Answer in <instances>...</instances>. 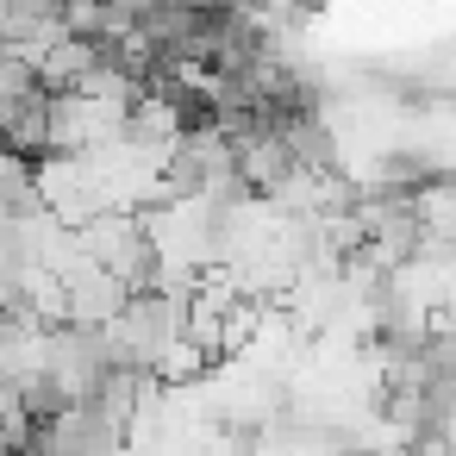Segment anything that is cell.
Instances as JSON below:
<instances>
[{"instance_id": "obj_1", "label": "cell", "mask_w": 456, "mask_h": 456, "mask_svg": "<svg viewBox=\"0 0 456 456\" xmlns=\"http://www.w3.org/2000/svg\"><path fill=\"white\" fill-rule=\"evenodd\" d=\"M294 175H300V157L275 119H263L250 138H238V182L250 200H281L294 188Z\"/></svg>"}, {"instance_id": "obj_2", "label": "cell", "mask_w": 456, "mask_h": 456, "mask_svg": "<svg viewBox=\"0 0 456 456\" xmlns=\"http://www.w3.org/2000/svg\"><path fill=\"white\" fill-rule=\"evenodd\" d=\"M38 213H51L38 163L20 157V151H7V157H0V219H38Z\"/></svg>"}]
</instances>
